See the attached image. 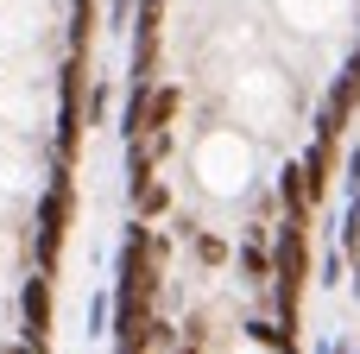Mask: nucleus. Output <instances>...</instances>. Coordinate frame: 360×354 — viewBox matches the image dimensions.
Wrapping results in <instances>:
<instances>
[{"label":"nucleus","mask_w":360,"mask_h":354,"mask_svg":"<svg viewBox=\"0 0 360 354\" xmlns=\"http://www.w3.org/2000/svg\"><path fill=\"white\" fill-rule=\"evenodd\" d=\"M304 215H285L278 234H272V298H278V323L297 317V298H304Z\"/></svg>","instance_id":"obj_1"},{"label":"nucleus","mask_w":360,"mask_h":354,"mask_svg":"<svg viewBox=\"0 0 360 354\" xmlns=\"http://www.w3.org/2000/svg\"><path fill=\"white\" fill-rule=\"evenodd\" d=\"M19 310H25V342H44V336H51V285H44V279H25Z\"/></svg>","instance_id":"obj_3"},{"label":"nucleus","mask_w":360,"mask_h":354,"mask_svg":"<svg viewBox=\"0 0 360 354\" xmlns=\"http://www.w3.org/2000/svg\"><path fill=\"white\" fill-rule=\"evenodd\" d=\"M63 222H70V184L57 177L51 190H44V209H38V260L51 266V253H57V241H63Z\"/></svg>","instance_id":"obj_2"},{"label":"nucleus","mask_w":360,"mask_h":354,"mask_svg":"<svg viewBox=\"0 0 360 354\" xmlns=\"http://www.w3.org/2000/svg\"><path fill=\"white\" fill-rule=\"evenodd\" d=\"M196 253H202V260H209V266H221V260H228V247H221V241H215V234H196Z\"/></svg>","instance_id":"obj_4"},{"label":"nucleus","mask_w":360,"mask_h":354,"mask_svg":"<svg viewBox=\"0 0 360 354\" xmlns=\"http://www.w3.org/2000/svg\"><path fill=\"white\" fill-rule=\"evenodd\" d=\"M108 13H114V25H127V13H133V0H114Z\"/></svg>","instance_id":"obj_6"},{"label":"nucleus","mask_w":360,"mask_h":354,"mask_svg":"<svg viewBox=\"0 0 360 354\" xmlns=\"http://www.w3.org/2000/svg\"><path fill=\"white\" fill-rule=\"evenodd\" d=\"M354 298H360V266H354Z\"/></svg>","instance_id":"obj_9"},{"label":"nucleus","mask_w":360,"mask_h":354,"mask_svg":"<svg viewBox=\"0 0 360 354\" xmlns=\"http://www.w3.org/2000/svg\"><path fill=\"white\" fill-rule=\"evenodd\" d=\"M13 354H44V342H19V348H13Z\"/></svg>","instance_id":"obj_7"},{"label":"nucleus","mask_w":360,"mask_h":354,"mask_svg":"<svg viewBox=\"0 0 360 354\" xmlns=\"http://www.w3.org/2000/svg\"><path fill=\"white\" fill-rule=\"evenodd\" d=\"M354 190H360V146L348 152V196H354Z\"/></svg>","instance_id":"obj_5"},{"label":"nucleus","mask_w":360,"mask_h":354,"mask_svg":"<svg viewBox=\"0 0 360 354\" xmlns=\"http://www.w3.org/2000/svg\"><path fill=\"white\" fill-rule=\"evenodd\" d=\"M316 354H342V348H335V342H323V348H316Z\"/></svg>","instance_id":"obj_8"}]
</instances>
